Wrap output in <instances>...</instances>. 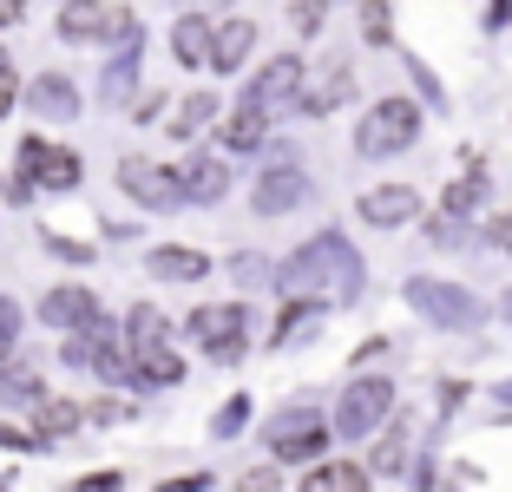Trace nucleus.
<instances>
[{
    "instance_id": "f257e3e1",
    "label": "nucleus",
    "mask_w": 512,
    "mask_h": 492,
    "mask_svg": "<svg viewBox=\"0 0 512 492\" xmlns=\"http://www.w3.org/2000/svg\"><path fill=\"white\" fill-rule=\"evenodd\" d=\"M276 289L302 296V302H322V309H342V302H355L368 289V263L355 256V243L342 230H316V237L276 269Z\"/></svg>"
},
{
    "instance_id": "f03ea898",
    "label": "nucleus",
    "mask_w": 512,
    "mask_h": 492,
    "mask_svg": "<svg viewBox=\"0 0 512 492\" xmlns=\"http://www.w3.org/2000/svg\"><path fill=\"white\" fill-rule=\"evenodd\" d=\"M401 296H407V309L421 315L427 328H447V335H467V328L486 322V302L473 296V289L447 283V276H407Z\"/></svg>"
},
{
    "instance_id": "7ed1b4c3",
    "label": "nucleus",
    "mask_w": 512,
    "mask_h": 492,
    "mask_svg": "<svg viewBox=\"0 0 512 492\" xmlns=\"http://www.w3.org/2000/svg\"><path fill=\"white\" fill-rule=\"evenodd\" d=\"M329 440H335V427L316 414V407H283V414L263 427V447H270V460H289V466H316L322 453H329Z\"/></svg>"
},
{
    "instance_id": "20e7f679",
    "label": "nucleus",
    "mask_w": 512,
    "mask_h": 492,
    "mask_svg": "<svg viewBox=\"0 0 512 492\" xmlns=\"http://www.w3.org/2000/svg\"><path fill=\"white\" fill-rule=\"evenodd\" d=\"M421 119L427 112L414 99H375L368 119L355 125V151H362V158H394V151H407L421 138Z\"/></svg>"
},
{
    "instance_id": "39448f33",
    "label": "nucleus",
    "mask_w": 512,
    "mask_h": 492,
    "mask_svg": "<svg viewBox=\"0 0 512 492\" xmlns=\"http://www.w3.org/2000/svg\"><path fill=\"white\" fill-rule=\"evenodd\" d=\"M394 414V381L388 374H362V381H348L342 401H335V440H368V433H381V420Z\"/></svg>"
},
{
    "instance_id": "423d86ee",
    "label": "nucleus",
    "mask_w": 512,
    "mask_h": 492,
    "mask_svg": "<svg viewBox=\"0 0 512 492\" xmlns=\"http://www.w3.org/2000/svg\"><path fill=\"white\" fill-rule=\"evenodd\" d=\"M191 342L204 348L211 361H237L243 348H250V328H256V315L243 309V302H204V309H191Z\"/></svg>"
},
{
    "instance_id": "0eeeda50",
    "label": "nucleus",
    "mask_w": 512,
    "mask_h": 492,
    "mask_svg": "<svg viewBox=\"0 0 512 492\" xmlns=\"http://www.w3.org/2000/svg\"><path fill=\"white\" fill-rule=\"evenodd\" d=\"M60 40H73V46H106V40H125V33H138V20L125 14V7H106V0H66L60 7Z\"/></svg>"
},
{
    "instance_id": "6e6552de",
    "label": "nucleus",
    "mask_w": 512,
    "mask_h": 492,
    "mask_svg": "<svg viewBox=\"0 0 512 492\" xmlns=\"http://www.w3.org/2000/svg\"><path fill=\"white\" fill-rule=\"evenodd\" d=\"M348 99H355V66H348V60H316L309 73H302L296 112H302V119H329V112H342Z\"/></svg>"
},
{
    "instance_id": "1a4fd4ad",
    "label": "nucleus",
    "mask_w": 512,
    "mask_h": 492,
    "mask_svg": "<svg viewBox=\"0 0 512 492\" xmlns=\"http://www.w3.org/2000/svg\"><path fill=\"white\" fill-rule=\"evenodd\" d=\"M296 204H309V171L296 158H276L270 171H256V191H250L256 217H289Z\"/></svg>"
},
{
    "instance_id": "9d476101",
    "label": "nucleus",
    "mask_w": 512,
    "mask_h": 492,
    "mask_svg": "<svg viewBox=\"0 0 512 492\" xmlns=\"http://www.w3.org/2000/svg\"><path fill=\"white\" fill-rule=\"evenodd\" d=\"M40 322L60 328V335H86V328H99V322H106V309H99V289H86V283L46 289V296H40Z\"/></svg>"
},
{
    "instance_id": "9b49d317",
    "label": "nucleus",
    "mask_w": 512,
    "mask_h": 492,
    "mask_svg": "<svg viewBox=\"0 0 512 492\" xmlns=\"http://www.w3.org/2000/svg\"><path fill=\"white\" fill-rule=\"evenodd\" d=\"M20 178L40 184V191H73V184H79V151L46 145V138L33 132L27 145H20Z\"/></svg>"
},
{
    "instance_id": "f8f14e48",
    "label": "nucleus",
    "mask_w": 512,
    "mask_h": 492,
    "mask_svg": "<svg viewBox=\"0 0 512 492\" xmlns=\"http://www.w3.org/2000/svg\"><path fill=\"white\" fill-rule=\"evenodd\" d=\"M119 184H125V197H138L145 210H178L184 204L178 171H165V164H151V158H119Z\"/></svg>"
},
{
    "instance_id": "ddd939ff",
    "label": "nucleus",
    "mask_w": 512,
    "mask_h": 492,
    "mask_svg": "<svg viewBox=\"0 0 512 492\" xmlns=\"http://www.w3.org/2000/svg\"><path fill=\"white\" fill-rule=\"evenodd\" d=\"M302 73H309V66H302L296 53H276V60H263V66H256V79L243 86V99H250V105H263V112H283V105H296Z\"/></svg>"
},
{
    "instance_id": "4468645a",
    "label": "nucleus",
    "mask_w": 512,
    "mask_h": 492,
    "mask_svg": "<svg viewBox=\"0 0 512 492\" xmlns=\"http://www.w3.org/2000/svg\"><path fill=\"white\" fill-rule=\"evenodd\" d=\"M355 217L375 224V230H401V224L421 217V191H414V184H375V191L355 197Z\"/></svg>"
},
{
    "instance_id": "2eb2a0df",
    "label": "nucleus",
    "mask_w": 512,
    "mask_h": 492,
    "mask_svg": "<svg viewBox=\"0 0 512 492\" xmlns=\"http://www.w3.org/2000/svg\"><path fill=\"white\" fill-rule=\"evenodd\" d=\"M27 112H33V119H46V125H73L79 119V86L66 73H40L27 86Z\"/></svg>"
},
{
    "instance_id": "dca6fc26",
    "label": "nucleus",
    "mask_w": 512,
    "mask_h": 492,
    "mask_svg": "<svg viewBox=\"0 0 512 492\" xmlns=\"http://www.w3.org/2000/svg\"><path fill=\"white\" fill-rule=\"evenodd\" d=\"M138 66H145V33H125L119 53L106 60V73H99V105H125V99H132Z\"/></svg>"
},
{
    "instance_id": "f3484780",
    "label": "nucleus",
    "mask_w": 512,
    "mask_h": 492,
    "mask_svg": "<svg viewBox=\"0 0 512 492\" xmlns=\"http://www.w3.org/2000/svg\"><path fill=\"white\" fill-rule=\"evenodd\" d=\"M250 53H256V20H243V14L211 20V73H243Z\"/></svg>"
},
{
    "instance_id": "a211bd4d",
    "label": "nucleus",
    "mask_w": 512,
    "mask_h": 492,
    "mask_svg": "<svg viewBox=\"0 0 512 492\" xmlns=\"http://www.w3.org/2000/svg\"><path fill=\"white\" fill-rule=\"evenodd\" d=\"M145 269L158 283H204V276H211V256L191 250V243H158V250L145 256Z\"/></svg>"
},
{
    "instance_id": "6ab92c4d",
    "label": "nucleus",
    "mask_w": 512,
    "mask_h": 492,
    "mask_svg": "<svg viewBox=\"0 0 512 492\" xmlns=\"http://www.w3.org/2000/svg\"><path fill=\"white\" fill-rule=\"evenodd\" d=\"M178 184H184V204H217V197L230 191V164L197 151L191 164H178Z\"/></svg>"
},
{
    "instance_id": "aec40b11",
    "label": "nucleus",
    "mask_w": 512,
    "mask_h": 492,
    "mask_svg": "<svg viewBox=\"0 0 512 492\" xmlns=\"http://www.w3.org/2000/svg\"><path fill=\"white\" fill-rule=\"evenodd\" d=\"M178 381H184V361L171 355V342L132 348V388H178Z\"/></svg>"
},
{
    "instance_id": "412c9836",
    "label": "nucleus",
    "mask_w": 512,
    "mask_h": 492,
    "mask_svg": "<svg viewBox=\"0 0 512 492\" xmlns=\"http://www.w3.org/2000/svg\"><path fill=\"white\" fill-rule=\"evenodd\" d=\"M217 138H224V151H256L263 138H270V112L243 99L237 112H224V125H217Z\"/></svg>"
},
{
    "instance_id": "4be33fe9",
    "label": "nucleus",
    "mask_w": 512,
    "mask_h": 492,
    "mask_svg": "<svg viewBox=\"0 0 512 492\" xmlns=\"http://www.w3.org/2000/svg\"><path fill=\"white\" fill-rule=\"evenodd\" d=\"M171 53H178V66H211V20L204 14H178L171 20Z\"/></svg>"
},
{
    "instance_id": "5701e85b",
    "label": "nucleus",
    "mask_w": 512,
    "mask_h": 492,
    "mask_svg": "<svg viewBox=\"0 0 512 492\" xmlns=\"http://www.w3.org/2000/svg\"><path fill=\"white\" fill-rule=\"evenodd\" d=\"M296 492H368V466H355V460H316L309 473H302Z\"/></svg>"
},
{
    "instance_id": "b1692460",
    "label": "nucleus",
    "mask_w": 512,
    "mask_h": 492,
    "mask_svg": "<svg viewBox=\"0 0 512 492\" xmlns=\"http://www.w3.org/2000/svg\"><path fill=\"white\" fill-rule=\"evenodd\" d=\"M493 197V178L486 171H467V178H453L447 184V217H460V224H473V210Z\"/></svg>"
},
{
    "instance_id": "393cba45",
    "label": "nucleus",
    "mask_w": 512,
    "mask_h": 492,
    "mask_svg": "<svg viewBox=\"0 0 512 492\" xmlns=\"http://www.w3.org/2000/svg\"><path fill=\"white\" fill-rule=\"evenodd\" d=\"M211 119H224V105H217V92H197V99L178 105V119H171V138H197Z\"/></svg>"
},
{
    "instance_id": "a878e982",
    "label": "nucleus",
    "mask_w": 512,
    "mask_h": 492,
    "mask_svg": "<svg viewBox=\"0 0 512 492\" xmlns=\"http://www.w3.org/2000/svg\"><path fill=\"white\" fill-rule=\"evenodd\" d=\"M316 309L322 302H289L283 309V322H276V335H270V348H289V342H302V335H316Z\"/></svg>"
},
{
    "instance_id": "bb28decb",
    "label": "nucleus",
    "mask_w": 512,
    "mask_h": 492,
    "mask_svg": "<svg viewBox=\"0 0 512 492\" xmlns=\"http://www.w3.org/2000/svg\"><path fill=\"white\" fill-rule=\"evenodd\" d=\"M79 420H86V407H79V401H40V433H46V440L79 433Z\"/></svg>"
},
{
    "instance_id": "cd10ccee",
    "label": "nucleus",
    "mask_w": 512,
    "mask_h": 492,
    "mask_svg": "<svg viewBox=\"0 0 512 492\" xmlns=\"http://www.w3.org/2000/svg\"><path fill=\"white\" fill-rule=\"evenodd\" d=\"M125 342H132V348H145V342H165V315L151 309V302H138V309L125 315Z\"/></svg>"
},
{
    "instance_id": "c85d7f7f",
    "label": "nucleus",
    "mask_w": 512,
    "mask_h": 492,
    "mask_svg": "<svg viewBox=\"0 0 512 492\" xmlns=\"http://www.w3.org/2000/svg\"><path fill=\"white\" fill-rule=\"evenodd\" d=\"M230 283H243V289H263V283H276V263L270 256H230Z\"/></svg>"
},
{
    "instance_id": "c756f323",
    "label": "nucleus",
    "mask_w": 512,
    "mask_h": 492,
    "mask_svg": "<svg viewBox=\"0 0 512 492\" xmlns=\"http://www.w3.org/2000/svg\"><path fill=\"white\" fill-rule=\"evenodd\" d=\"M243 420H250V394H230V401L217 407V420H211V440H237Z\"/></svg>"
},
{
    "instance_id": "7c9ffc66",
    "label": "nucleus",
    "mask_w": 512,
    "mask_h": 492,
    "mask_svg": "<svg viewBox=\"0 0 512 492\" xmlns=\"http://www.w3.org/2000/svg\"><path fill=\"white\" fill-rule=\"evenodd\" d=\"M355 14H362V40H368V46H388V40H394V27H388V0H362Z\"/></svg>"
},
{
    "instance_id": "2f4dec72",
    "label": "nucleus",
    "mask_w": 512,
    "mask_h": 492,
    "mask_svg": "<svg viewBox=\"0 0 512 492\" xmlns=\"http://www.w3.org/2000/svg\"><path fill=\"white\" fill-rule=\"evenodd\" d=\"M0 401H46L40 374H33V368H7V374H0Z\"/></svg>"
},
{
    "instance_id": "473e14b6",
    "label": "nucleus",
    "mask_w": 512,
    "mask_h": 492,
    "mask_svg": "<svg viewBox=\"0 0 512 492\" xmlns=\"http://www.w3.org/2000/svg\"><path fill=\"white\" fill-rule=\"evenodd\" d=\"M289 20H296V33H302V40H316V33H322V20H329V0H296V7H289Z\"/></svg>"
},
{
    "instance_id": "72a5a7b5",
    "label": "nucleus",
    "mask_w": 512,
    "mask_h": 492,
    "mask_svg": "<svg viewBox=\"0 0 512 492\" xmlns=\"http://www.w3.org/2000/svg\"><path fill=\"white\" fill-rule=\"evenodd\" d=\"M14 342H20V302L0 296V355H14Z\"/></svg>"
},
{
    "instance_id": "f704fd0d",
    "label": "nucleus",
    "mask_w": 512,
    "mask_h": 492,
    "mask_svg": "<svg viewBox=\"0 0 512 492\" xmlns=\"http://www.w3.org/2000/svg\"><path fill=\"white\" fill-rule=\"evenodd\" d=\"M171 14H204V20H217V14H230V0H165Z\"/></svg>"
},
{
    "instance_id": "c9c22d12",
    "label": "nucleus",
    "mask_w": 512,
    "mask_h": 492,
    "mask_svg": "<svg viewBox=\"0 0 512 492\" xmlns=\"http://www.w3.org/2000/svg\"><path fill=\"white\" fill-rule=\"evenodd\" d=\"M407 73H414V86H421V99H427V105H440V99H447V92H440V79L427 73L421 60H407Z\"/></svg>"
},
{
    "instance_id": "e433bc0d",
    "label": "nucleus",
    "mask_w": 512,
    "mask_h": 492,
    "mask_svg": "<svg viewBox=\"0 0 512 492\" xmlns=\"http://www.w3.org/2000/svg\"><path fill=\"white\" fill-rule=\"evenodd\" d=\"M237 492H276V466H250Z\"/></svg>"
},
{
    "instance_id": "4c0bfd02",
    "label": "nucleus",
    "mask_w": 512,
    "mask_h": 492,
    "mask_svg": "<svg viewBox=\"0 0 512 492\" xmlns=\"http://www.w3.org/2000/svg\"><path fill=\"white\" fill-rule=\"evenodd\" d=\"M158 112H165V92H145V99L132 105V125H151V119H158Z\"/></svg>"
},
{
    "instance_id": "58836bf2",
    "label": "nucleus",
    "mask_w": 512,
    "mask_h": 492,
    "mask_svg": "<svg viewBox=\"0 0 512 492\" xmlns=\"http://www.w3.org/2000/svg\"><path fill=\"white\" fill-rule=\"evenodd\" d=\"M401 460H407V440H401V433H394L388 447H381V453H375V466H381V473H394V466H401Z\"/></svg>"
},
{
    "instance_id": "ea45409f",
    "label": "nucleus",
    "mask_w": 512,
    "mask_h": 492,
    "mask_svg": "<svg viewBox=\"0 0 512 492\" xmlns=\"http://www.w3.org/2000/svg\"><path fill=\"white\" fill-rule=\"evenodd\" d=\"M119 486H125L119 473H86V479H79V492H119Z\"/></svg>"
},
{
    "instance_id": "a19ab883",
    "label": "nucleus",
    "mask_w": 512,
    "mask_h": 492,
    "mask_svg": "<svg viewBox=\"0 0 512 492\" xmlns=\"http://www.w3.org/2000/svg\"><path fill=\"white\" fill-rule=\"evenodd\" d=\"M486 237H493L499 250H512V210H499V217H493V230H486Z\"/></svg>"
},
{
    "instance_id": "79ce46f5",
    "label": "nucleus",
    "mask_w": 512,
    "mask_h": 492,
    "mask_svg": "<svg viewBox=\"0 0 512 492\" xmlns=\"http://www.w3.org/2000/svg\"><path fill=\"white\" fill-rule=\"evenodd\" d=\"M46 250H60L66 263H86V243H66V237H46Z\"/></svg>"
},
{
    "instance_id": "37998d69",
    "label": "nucleus",
    "mask_w": 512,
    "mask_h": 492,
    "mask_svg": "<svg viewBox=\"0 0 512 492\" xmlns=\"http://www.w3.org/2000/svg\"><path fill=\"white\" fill-rule=\"evenodd\" d=\"M27 20V0H0V27H20Z\"/></svg>"
},
{
    "instance_id": "c03bdc74",
    "label": "nucleus",
    "mask_w": 512,
    "mask_h": 492,
    "mask_svg": "<svg viewBox=\"0 0 512 492\" xmlns=\"http://www.w3.org/2000/svg\"><path fill=\"white\" fill-rule=\"evenodd\" d=\"M14 92H20V79H14V66L0 73V119H7V105H14Z\"/></svg>"
},
{
    "instance_id": "a18cd8bd",
    "label": "nucleus",
    "mask_w": 512,
    "mask_h": 492,
    "mask_svg": "<svg viewBox=\"0 0 512 492\" xmlns=\"http://www.w3.org/2000/svg\"><path fill=\"white\" fill-rule=\"evenodd\" d=\"M512 20V0H486V27H506Z\"/></svg>"
},
{
    "instance_id": "49530a36",
    "label": "nucleus",
    "mask_w": 512,
    "mask_h": 492,
    "mask_svg": "<svg viewBox=\"0 0 512 492\" xmlns=\"http://www.w3.org/2000/svg\"><path fill=\"white\" fill-rule=\"evenodd\" d=\"M7 66H14V60H7V53H0V73H7Z\"/></svg>"
},
{
    "instance_id": "de8ad7c7",
    "label": "nucleus",
    "mask_w": 512,
    "mask_h": 492,
    "mask_svg": "<svg viewBox=\"0 0 512 492\" xmlns=\"http://www.w3.org/2000/svg\"><path fill=\"white\" fill-rule=\"evenodd\" d=\"M0 492H7V486H0Z\"/></svg>"
}]
</instances>
